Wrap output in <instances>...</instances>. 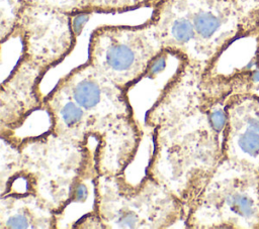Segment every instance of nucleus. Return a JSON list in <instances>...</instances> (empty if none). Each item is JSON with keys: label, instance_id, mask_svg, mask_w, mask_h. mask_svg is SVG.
Returning <instances> with one entry per match:
<instances>
[{"label": "nucleus", "instance_id": "12", "mask_svg": "<svg viewBox=\"0 0 259 229\" xmlns=\"http://www.w3.org/2000/svg\"><path fill=\"white\" fill-rule=\"evenodd\" d=\"M150 19L165 50L177 59L196 66V39L192 22L183 0H162Z\"/></svg>", "mask_w": 259, "mask_h": 229}, {"label": "nucleus", "instance_id": "17", "mask_svg": "<svg viewBox=\"0 0 259 229\" xmlns=\"http://www.w3.org/2000/svg\"><path fill=\"white\" fill-rule=\"evenodd\" d=\"M170 55H171V53L165 49L159 55H157L151 63L148 73L145 78L154 79L157 75L161 74L165 70V68L167 66V60Z\"/></svg>", "mask_w": 259, "mask_h": 229}, {"label": "nucleus", "instance_id": "1", "mask_svg": "<svg viewBox=\"0 0 259 229\" xmlns=\"http://www.w3.org/2000/svg\"><path fill=\"white\" fill-rule=\"evenodd\" d=\"M226 105L209 89L201 68L179 60L146 113L153 149L145 173L180 200L185 219L223 160Z\"/></svg>", "mask_w": 259, "mask_h": 229}, {"label": "nucleus", "instance_id": "6", "mask_svg": "<svg viewBox=\"0 0 259 229\" xmlns=\"http://www.w3.org/2000/svg\"><path fill=\"white\" fill-rule=\"evenodd\" d=\"M164 50L153 21L140 25H102L89 38L88 60L116 86L128 90L144 79Z\"/></svg>", "mask_w": 259, "mask_h": 229}, {"label": "nucleus", "instance_id": "14", "mask_svg": "<svg viewBox=\"0 0 259 229\" xmlns=\"http://www.w3.org/2000/svg\"><path fill=\"white\" fill-rule=\"evenodd\" d=\"M25 5L24 0H0V38L2 43L12 37Z\"/></svg>", "mask_w": 259, "mask_h": 229}, {"label": "nucleus", "instance_id": "16", "mask_svg": "<svg viewBox=\"0 0 259 229\" xmlns=\"http://www.w3.org/2000/svg\"><path fill=\"white\" fill-rule=\"evenodd\" d=\"M26 4L53 8L69 15L89 11V0H24ZM90 12V11H89Z\"/></svg>", "mask_w": 259, "mask_h": 229}, {"label": "nucleus", "instance_id": "2", "mask_svg": "<svg viewBox=\"0 0 259 229\" xmlns=\"http://www.w3.org/2000/svg\"><path fill=\"white\" fill-rule=\"evenodd\" d=\"M96 166V149L48 132L12 141L1 136V196L33 195L58 217L79 180Z\"/></svg>", "mask_w": 259, "mask_h": 229}, {"label": "nucleus", "instance_id": "9", "mask_svg": "<svg viewBox=\"0 0 259 229\" xmlns=\"http://www.w3.org/2000/svg\"><path fill=\"white\" fill-rule=\"evenodd\" d=\"M195 39L196 65L204 72L242 30L247 19L235 0H183Z\"/></svg>", "mask_w": 259, "mask_h": 229}, {"label": "nucleus", "instance_id": "18", "mask_svg": "<svg viewBox=\"0 0 259 229\" xmlns=\"http://www.w3.org/2000/svg\"><path fill=\"white\" fill-rule=\"evenodd\" d=\"M92 14H93L92 12L84 11V12H79V13L71 15L72 28H73V31H74V33L77 37L81 34V32L83 30V27L88 22V20L90 19Z\"/></svg>", "mask_w": 259, "mask_h": 229}, {"label": "nucleus", "instance_id": "7", "mask_svg": "<svg viewBox=\"0 0 259 229\" xmlns=\"http://www.w3.org/2000/svg\"><path fill=\"white\" fill-rule=\"evenodd\" d=\"M204 78L222 100L259 96V7L249 11L242 30L204 72Z\"/></svg>", "mask_w": 259, "mask_h": 229}, {"label": "nucleus", "instance_id": "10", "mask_svg": "<svg viewBox=\"0 0 259 229\" xmlns=\"http://www.w3.org/2000/svg\"><path fill=\"white\" fill-rule=\"evenodd\" d=\"M48 71L20 55L7 79L1 84V135H8L20 129L32 113L44 107L39 84Z\"/></svg>", "mask_w": 259, "mask_h": 229}, {"label": "nucleus", "instance_id": "13", "mask_svg": "<svg viewBox=\"0 0 259 229\" xmlns=\"http://www.w3.org/2000/svg\"><path fill=\"white\" fill-rule=\"evenodd\" d=\"M0 228L55 229L57 215L33 195L1 196Z\"/></svg>", "mask_w": 259, "mask_h": 229}, {"label": "nucleus", "instance_id": "15", "mask_svg": "<svg viewBox=\"0 0 259 229\" xmlns=\"http://www.w3.org/2000/svg\"><path fill=\"white\" fill-rule=\"evenodd\" d=\"M162 0H89L92 13H120L142 7L154 8Z\"/></svg>", "mask_w": 259, "mask_h": 229}, {"label": "nucleus", "instance_id": "11", "mask_svg": "<svg viewBox=\"0 0 259 229\" xmlns=\"http://www.w3.org/2000/svg\"><path fill=\"white\" fill-rule=\"evenodd\" d=\"M226 112L223 159L259 173V96H233Z\"/></svg>", "mask_w": 259, "mask_h": 229}, {"label": "nucleus", "instance_id": "4", "mask_svg": "<svg viewBox=\"0 0 259 229\" xmlns=\"http://www.w3.org/2000/svg\"><path fill=\"white\" fill-rule=\"evenodd\" d=\"M95 213L104 229H161L185 221L180 200L148 175L136 185L127 181L124 173L98 175Z\"/></svg>", "mask_w": 259, "mask_h": 229}, {"label": "nucleus", "instance_id": "8", "mask_svg": "<svg viewBox=\"0 0 259 229\" xmlns=\"http://www.w3.org/2000/svg\"><path fill=\"white\" fill-rule=\"evenodd\" d=\"M12 36L21 42L22 56L51 70L74 49L75 35L71 15L62 11L26 4Z\"/></svg>", "mask_w": 259, "mask_h": 229}, {"label": "nucleus", "instance_id": "19", "mask_svg": "<svg viewBox=\"0 0 259 229\" xmlns=\"http://www.w3.org/2000/svg\"><path fill=\"white\" fill-rule=\"evenodd\" d=\"M236 2L245 13L259 7V0H236Z\"/></svg>", "mask_w": 259, "mask_h": 229}, {"label": "nucleus", "instance_id": "5", "mask_svg": "<svg viewBox=\"0 0 259 229\" xmlns=\"http://www.w3.org/2000/svg\"><path fill=\"white\" fill-rule=\"evenodd\" d=\"M184 224L195 229H259V173L223 159Z\"/></svg>", "mask_w": 259, "mask_h": 229}, {"label": "nucleus", "instance_id": "3", "mask_svg": "<svg viewBox=\"0 0 259 229\" xmlns=\"http://www.w3.org/2000/svg\"><path fill=\"white\" fill-rule=\"evenodd\" d=\"M87 113L96 146L99 175L125 173L135 160L143 132L135 119L127 91L116 86L88 62L58 83Z\"/></svg>", "mask_w": 259, "mask_h": 229}]
</instances>
